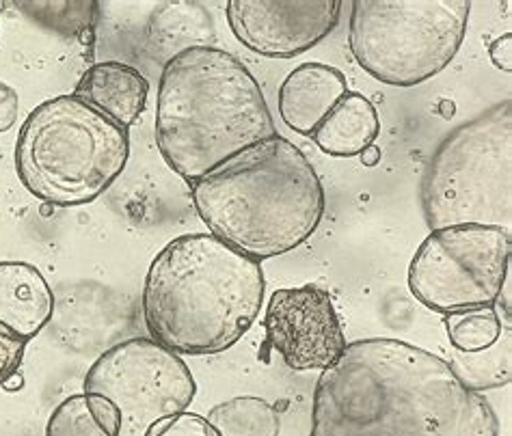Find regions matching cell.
<instances>
[{"mask_svg":"<svg viewBox=\"0 0 512 436\" xmlns=\"http://www.w3.org/2000/svg\"><path fill=\"white\" fill-rule=\"evenodd\" d=\"M264 329L268 346L294 372H325L348 346L331 294L318 285L277 290L268 301Z\"/></svg>","mask_w":512,"mask_h":436,"instance_id":"10","label":"cell"},{"mask_svg":"<svg viewBox=\"0 0 512 436\" xmlns=\"http://www.w3.org/2000/svg\"><path fill=\"white\" fill-rule=\"evenodd\" d=\"M258 260L212 234L173 238L147 270L143 320L154 342L175 354H219L236 346L264 303Z\"/></svg>","mask_w":512,"mask_h":436,"instance_id":"2","label":"cell"},{"mask_svg":"<svg viewBox=\"0 0 512 436\" xmlns=\"http://www.w3.org/2000/svg\"><path fill=\"white\" fill-rule=\"evenodd\" d=\"M29 339L13 333L9 326L0 322V385H7L18 374L24 361V352Z\"/></svg>","mask_w":512,"mask_h":436,"instance_id":"21","label":"cell"},{"mask_svg":"<svg viewBox=\"0 0 512 436\" xmlns=\"http://www.w3.org/2000/svg\"><path fill=\"white\" fill-rule=\"evenodd\" d=\"M128 156V130L72 93L46 100L26 117L16 171L33 197L76 208L104 195L124 173Z\"/></svg>","mask_w":512,"mask_h":436,"instance_id":"5","label":"cell"},{"mask_svg":"<svg viewBox=\"0 0 512 436\" xmlns=\"http://www.w3.org/2000/svg\"><path fill=\"white\" fill-rule=\"evenodd\" d=\"M510 100L452 130L430 158L422 208L430 229L512 221V108Z\"/></svg>","mask_w":512,"mask_h":436,"instance_id":"6","label":"cell"},{"mask_svg":"<svg viewBox=\"0 0 512 436\" xmlns=\"http://www.w3.org/2000/svg\"><path fill=\"white\" fill-rule=\"evenodd\" d=\"M85 393L102 395L117 406L119 436H147L160 421L191 406L197 383L180 354L154 339L132 337L89 367Z\"/></svg>","mask_w":512,"mask_h":436,"instance_id":"9","label":"cell"},{"mask_svg":"<svg viewBox=\"0 0 512 436\" xmlns=\"http://www.w3.org/2000/svg\"><path fill=\"white\" fill-rule=\"evenodd\" d=\"M154 134L167 165L195 184L279 132L258 80L242 61L221 48L191 46L160 74Z\"/></svg>","mask_w":512,"mask_h":436,"instance_id":"3","label":"cell"},{"mask_svg":"<svg viewBox=\"0 0 512 436\" xmlns=\"http://www.w3.org/2000/svg\"><path fill=\"white\" fill-rule=\"evenodd\" d=\"M191 197L214 238L258 262L301 247L327 208L312 162L281 134L201 177Z\"/></svg>","mask_w":512,"mask_h":436,"instance_id":"4","label":"cell"},{"mask_svg":"<svg viewBox=\"0 0 512 436\" xmlns=\"http://www.w3.org/2000/svg\"><path fill=\"white\" fill-rule=\"evenodd\" d=\"M18 113H20L18 91L5 83H0V132H7L16 126Z\"/></svg>","mask_w":512,"mask_h":436,"instance_id":"23","label":"cell"},{"mask_svg":"<svg viewBox=\"0 0 512 436\" xmlns=\"http://www.w3.org/2000/svg\"><path fill=\"white\" fill-rule=\"evenodd\" d=\"M18 7L33 16L39 24L59 33H78L93 20L98 3H18Z\"/></svg>","mask_w":512,"mask_h":436,"instance_id":"20","label":"cell"},{"mask_svg":"<svg viewBox=\"0 0 512 436\" xmlns=\"http://www.w3.org/2000/svg\"><path fill=\"white\" fill-rule=\"evenodd\" d=\"M309 436H500V419L446 359L374 337L320 374Z\"/></svg>","mask_w":512,"mask_h":436,"instance_id":"1","label":"cell"},{"mask_svg":"<svg viewBox=\"0 0 512 436\" xmlns=\"http://www.w3.org/2000/svg\"><path fill=\"white\" fill-rule=\"evenodd\" d=\"M489 57L497 70H502L506 74L512 72V33H506L495 39V42L489 46Z\"/></svg>","mask_w":512,"mask_h":436,"instance_id":"24","label":"cell"},{"mask_svg":"<svg viewBox=\"0 0 512 436\" xmlns=\"http://www.w3.org/2000/svg\"><path fill=\"white\" fill-rule=\"evenodd\" d=\"M219 436H279V415L271 402L242 395L221 402L206 417Z\"/></svg>","mask_w":512,"mask_h":436,"instance_id":"17","label":"cell"},{"mask_svg":"<svg viewBox=\"0 0 512 436\" xmlns=\"http://www.w3.org/2000/svg\"><path fill=\"white\" fill-rule=\"evenodd\" d=\"M361 158V165L363 167H376L381 162V147L379 145H370L363 149V152L359 154Z\"/></svg>","mask_w":512,"mask_h":436,"instance_id":"25","label":"cell"},{"mask_svg":"<svg viewBox=\"0 0 512 436\" xmlns=\"http://www.w3.org/2000/svg\"><path fill=\"white\" fill-rule=\"evenodd\" d=\"M510 346L512 335L510 329H506L491 348L474 354L454 352V357L448 363L456 378L471 391L480 393L504 387L510 383Z\"/></svg>","mask_w":512,"mask_h":436,"instance_id":"18","label":"cell"},{"mask_svg":"<svg viewBox=\"0 0 512 436\" xmlns=\"http://www.w3.org/2000/svg\"><path fill=\"white\" fill-rule=\"evenodd\" d=\"M348 93L346 76L325 63H303L288 74L279 89V115L284 124L303 136H312L320 121Z\"/></svg>","mask_w":512,"mask_h":436,"instance_id":"12","label":"cell"},{"mask_svg":"<svg viewBox=\"0 0 512 436\" xmlns=\"http://www.w3.org/2000/svg\"><path fill=\"white\" fill-rule=\"evenodd\" d=\"M448 339L454 352L474 354L491 348L510 326L500 318L495 307L461 311L446 316Z\"/></svg>","mask_w":512,"mask_h":436,"instance_id":"19","label":"cell"},{"mask_svg":"<svg viewBox=\"0 0 512 436\" xmlns=\"http://www.w3.org/2000/svg\"><path fill=\"white\" fill-rule=\"evenodd\" d=\"M117 406L96 393L70 395L50 415L46 436H119Z\"/></svg>","mask_w":512,"mask_h":436,"instance_id":"16","label":"cell"},{"mask_svg":"<svg viewBox=\"0 0 512 436\" xmlns=\"http://www.w3.org/2000/svg\"><path fill=\"white\" fill-rule=\"evenodd\" d=\"M74 95L128 130L145 111L150 83L126 63L104 61L89 67L78 80Z\"/></svg>","mask_w":512,"mask_h":436,"instance_id":"13","label":"cell"},{"mask_svg":"<svg viewBox=\"0 0 512 436\" xmlns=\"http://www.w3.org/2000/svg\"><path fill=\"white\" fill-rule=\"evenodd\" d=\"M381 134V119L374 104L361 93L348 91L312 134L322 152L335 158H353L374 145Z\"/></svg>","mask_w":512,"mask_h":436,"instance_id":"15","label":"cell"},{"mask_svg":"<svg viewBox=\"0 0 512 436\" xmlns=\"http://www.w3.org/2000/svg\"><path fill=\"white\" fill-rule=\"evenodd\" d=\"M348 46L372 78L415 87L441 74L461 50L467 0H355Z\"/></svg>","mask_w":512,"mask_h":436,"instance_id":"7","label":"cell"},{"mask_svg":"<svg viewBox=\"0 0 512 436\" xmlns=\"http://www.w3.org/2000/svg\"><path fill=\"white\" fill-rule=\"evenodd\" d=\"M147 436H219L206 417L195 413H180L156 424Z\"/></svg>","mask_w":512,"mask_h":436,"instance_id":"22","label":"cell"},{"mask_svg":"<svg viewBox=\"0 0 512 436\" xmlns=\"http://www.w3.org/2000/svg\"><path fill=\"white\" fill-rule=\"evenodd\" d=\"M342 0H229L227 24L242 46L268 59H292L327 39Z\"/></svg>","mask_w":512,"mask_h":436,"instance_id":"11","label":"cell"},{"mask_svg":"<svg viewBox=\"0 0 512 436\" xmlns=\"http://www.w3.org/2000/svg\"><path fill=\"white\" fill-rule=\"evenodd\" d=\"M52 313L55 294L42 272L26 262H0V322L31 342Z\"/></svg>","mask_w":512,"mask_h":436,"instance_id":"14","label":"cell"},{"mask_svg":"<svg viewBox=\"0 0 512 436\" xmlns=\"http://www.w3.org/2000/svg\"><path fill=\"white\" fill-rule=\"evenodd\" d=\"M510 231L454 225L430 231L409 266L411 294L437 313L493 307L510 272Z\"/></svg>","mask_w":512,"mask_h":436,"instance_id":"8","label":"cell"}]
</instances>
